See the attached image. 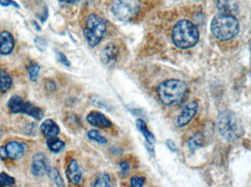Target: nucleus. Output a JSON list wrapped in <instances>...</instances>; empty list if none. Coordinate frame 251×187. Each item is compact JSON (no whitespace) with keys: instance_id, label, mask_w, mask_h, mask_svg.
<instances>
[{"instance_id":"obj_1","label":"nucleus","mask_w":251,"mask_h":187,"mask_svg":"<svg viewBox=\"0 0 251 187\" xmlns=\"http://www.w3.org/2000/svg\"><path fill=\"white\" fill-rule=\"evenodd\" d=\"M188 87L182 81L170 79L162 82L158 86L157 93L159 100L165 105H176L181 104L187 97Z\"/></svg>"},{"instance_id":"obj_2","label":"nucleus","mask_w":251,"mask_h":187,"mask_svg":"<svg viewBox=\"0 0 251 187\" xmlns=\"http://www.w3.org/2000/svg\"><path fill=\"white\" fill-rule=\"evenodd\" d=\"M211 32L216 39L222 41H230L235 38L240 32L238 20L231 14L221 13L212 19Z\"/></svg>"},{"instance_id":"obj_3","label":"nucleus","mask_w":251,"mask_h":187,"mask_svg":"<svg viewBox=\"0 0 251 187\" xmlns=\"http://www.w3.org/2000/svg\"><path fill=\"white\" fill-rule=\"evenodd\" d=\"M199 34L197 26L188 20H181L174 26L172 40L174 45L181 49L195 46L199 42Z\"/></svg>"},{"instance_id":"obj_4","label":"nucleus","mask_w":251,"mask_h":187,"mask_svg":"<svg viewBox=\"0 0 251 187\" xmlns=\"http://www.w3.org/2000/svg\"><path fill=\"white\" fill-rule=\"evenodd\" d=\"M220 133L228 141H235L244 133V127L240 118L234 112L224 110L218 119Z\"/></svg>"},{"instance_id":"obj_5","label":"nucleus","mask_w":251,"mask_h":187,"mask_svg":"<svg viewBox=\"0 0 251 187\" xmlns=\"http://www.w3.org/2000/svg\"><path fill=\"white\" fill-rule=\"evenodd\" d=\"M107 32L105 22L100 16L91 14L88 16L84 29V35L91 47H95L101 42Z\"/></svg>"},{"instance_id":"obj_6","label":"nucleus","mask_w":251,"mask_h":187,"mask_svg":"<svg viewBox=\"0 0 251 187\" xmlns=\"http://www.w3.org/2000/svg\"><path fill=\"white\" fill-rule=\"evenodd\" d=\"M111 10L113 15L122 21H131L137 17L140 10V0H113Z\"/></svg>"},{"instance_id":"obj_7","label":"nucleus","mask_w":251,"mask_h":187,"mask_svg":"<svg viewBox=\"0 0 251 187\" xmlns=\"http://www.w3.org/2000/svg\"><path fill=\"white\" fill-rule=\"evenodd\" d=\"M10 111L13 113H23L36 120H41L44 116L42 110L29 102L25 101L19 96H13L7 103Z\"/></svg>"},{"instance_id":"obj_8","label":"nucleus","mask_w":251,"mask_h":187,"mask_svg":"<svg viewBox=\"0 0 251 187\" xmlns=\"http://www.w3.org/2000/svg\"><path fill=\"white\" fill-rule=\"evenodd\" d=\"M50 167L48 160L44 154H38L32 159V174L37 177L44 176L48 173Z\"/></svg>"},{"instance_id":"obj_9","label":"nucleus","mask_w":251,"mask_h":187,"mask_svg":"<svg viewBox=\"0 0 251 187\" xmlns=\"http://www.w3.org/2000/svg\"><path fill=\"white\" fill-rule=\"evenodd\" d=\"M198 108H199V105H198L197 102L193 101L187 104L177 119V125H178V126L181 127V126L188 125L196 116Z\"/></svg>"},{"instance_id":"obj_10","label":"nucleus","mask_w":251,"mask_h":187,"mask_svg":"<svg viewBox=\"0 0 251 187\" xmlns=\"http://www.w3.org/2000/svg\"><path fill=\"white\" fill-rule=\"evenodd\" d=\"M118 57H119V49L113 44H109L101 51V60L105 65H114L117 61Z\"/></svg>"},{"instance_id":"obj_11","label":"nucleus","mask_w":251,"mask_h":187,"mask_svg":"<svg viewBox=\"0 0 251 187\" xmlns=\"http://www.w3.org/2000/svg\"><path fill=\"white\" fill-rule=\"evenodd\" d=\"M15 41L13 35L8 32H2L0 34V54L9 55L13 51Z\"/></svg>"},{"instance_id":"obj_12","label":"nucleus","mask_w":251,"mask_h":187,"mask_svg":"<svg viewBox=\"0 0 251 187\" xmlns=\"http://www.w3.org/2000/svg\"><path fill=\"white\" fill-rule=\"evenodd\" d=\"M87 120L96 127L109 128L112 125V122L100 112H91L87 116Z\"/></svg>"},{"instance_id":"obj_13","label":"nucleus","mask_w":251,"mask_h":187,"mask_svg":"<svg viewBox=\"0 0 251 187\" xmlns=\"http://www.w3.org/2000/svg\"><path fill=\"white\" fill-rule=\"evenodd\" d=\"M7 157L12 160H18L25 154V147L16 141H10L5 145Z\"/></svg>"},{"instance_id":"obj_14","label":"nucleus","mask_w":251,"mask_h":187,"mask_svg":"<svg viewBox=\"0 0 251 187\" xmlns=\"http://www.w3.org/2000/svg\"><path fill=\"white\" fill-rule=\"evenodd\" d=\"M68 180L73 185H79L82 181V172L75 160H72L66 170Z\"/></svg>"},{"instance_id":"obj_15","label":"nucleus","mask_w":251,"mask_h":187,"mask_svg":"<svg viewBox=\"0 0 251 187\" xmlns=\"http://www.w3.org/2000/svg\"><path fill=\"white\" fill-rule=\"evenodd\" d=\"M41 130L46 138L50 139V138H56L57 136L60 132V127L55 122H53L51 119H47L41 125Z\"/></svg>"},{"instance_id":"obj_16","label":"nucleus","mask_w":251,"mask_h":187,"mask_svg":"<svg viewBox=\"0 0 251 187\" xmlns=\"http://www.w3.org/2000/svg\"><path fill=\"white\" fill-rule=\"evenodd\" d=\"M217 7L223 13L231 14L238 10L239 4L237 0H216Z\"/></svg>"},{"instance_id":"obj_17","label":"nucleus","mask_w":251,"mask_h":187,"mask_svg":"<svg viewBox=\"0 0 251 187\" xmlns=\"http://www.w3.org/2000/svg\"><path fill=\"white\" fill-rule=\"evenodd\" d=\"M13 81L10 75L4 70L0 69V94L7 92L11 87Z\"/></svg>"},{"instance_id":"obj_18","label":"nucleus","mask_w":251,"mask_h":187,"mask_svg":"<svg viewBox=\"0 0 251 187\" xmlns=\"http://www.w3.org/2000/svg\"><path fill=\"white\" fill-rule=\"evenodd\" d=\"M136 125H137V129L140 131L144 135L145 138L147 141L148 144H154L156 139H155L154 135L147 129V126H146V122L142 119H137L136 122Z\"/></svg>"},{"instance_id":"obj_19","label":"nucleus","mask_w":251,"mask_h":187,"mask_svg":"<svg viewBox=\"0 0 251 187\" xmlns=\"http://www.w3.org/2000/svg\"><path fill=\"white\" fill-rule=\"evenodd\" d=\"M49 149L54 153H58L64 148L65 143L57 138H50L47 141Z\"/></svg>"},{"instance_id":"obj_20","label":"nucleus","mask_w":251,"mask_h":187,"mask_svg":"<svg viewBox=\"0 0 251 187\" xmlns=\"http://www.w3.org/2000/svg\"><path fill=\"white\" fill-rule=\"evenodd\" d=\"M203 144V136L201 134L198 133L193 135L190 140H189L188 145L190 151H196L199 147L202 146Z\"/></svg>"},{"instance_id":"obj_21","label":"nucleus","mask_w":251,"mask_h":187,"mask_svg":"<svg viewBox=\"0 0 251 187\" xmlns=\"http://www.w3.org/2000/svg\"><path fill=\"white\" fill-rule=\"evenodd\" d=\"M47 174L50 176V179L56 184L58 187H64L65 185L63 183V179H62L61 176H60V173L58 170L56 168H51L50 167L49 170Z\"/></svg>"},{"instance_id":"obj_22","label":"nucleus","mask_w":251,"mask_h":187,"mask_svg":"<svg viewBox=\"0 0 251 187\" xmlns=\"http://www.w3.org/2000/svg\"><path fill=\"white\" fill-rule=\"evenodd\" d=\"M40 70L41 67L37 63H33L28 67L27 72L29 73V79L32 82H36L39 76Z\"/></svg>"},{"instance_id":"obj_23","label":"nucleus","mask_w":251,"mask_h":187,"mask_svg":"<svg viewBox=\"0 0 251 187\" xmlns=\"http://www.w3.org/2000/svg\"><path fill=\"white\" fill-rule=\"evenodd\" d=\"M110 177L107 173L100 175L96 180L94 187H110Z\"/></svg>"},{"instance_id":"obj_24","label":"nucleus","mask_w":251,"mask_h":187,"mask_svg":"<svg viewBox=\"0 0 251 187\" xmlns=\"http://www.w3.org/2000/svg\"><path fill=\"white\" fill-rule=\"evenodd\" d=\"M88 138L100 144H105L107 142V139L104 136L100 134V132L97 130H91L88 132Z\"/></svg>"},{"instance_id":"obj_25","label":"nucleus","mask_w":251,"mask_h":187,"mask_svg":"<svg viewBox=\"0 0 251 187\" xmlns=\"http://www.w3.org/2000/svg\"><path fill=\"white\" fill-rule=\"evenodd\" d=\"M15 179L5 173H0V187H10L14 185Z\"/></svg>"},{"instance_id":"obj_26","label":"nucleus","mask_w":251,"mask_h":187,"mask_svg":"<svg viewBox=\"0 0 251 187\" xmlns=\"http://www.w3.org/2000/svg\"><path fill=\"white\" fill-rule=\"evenodd\" d=\"M145 181H146V179L143 177H137V176L133 177L131 179V186L135 187H143L144 185Z\"/></svg>"},{"instance_id":"obj_27","label":"nucleus","mask_w":251,"mask_h":187,"mask_svg":"<svg viewBox=\"0 0 251 187\" xmlns=\"http://www.w3.org/2000/svg\"><path fill=\"white\" fill-rule=\"evenodd\" d=\"M0 5L2 7H8L11 5L16 8H19V4L13 0H0Z\"/></svg>"},{"instance_id":"obj_28","label":"nucleus","mask_w":251,"mask_h":187,"mask_svg":"<svg viewBox=\"0 0 251 187\" xmlns=\"http://www.w3.org/2000/svg\"><path fill=\"white\" fill-rule=\"evenodd\" d=\"M57 58H58V60L60 61V62L62 63L63 65L67 66V67H69V66H70V62L69 61L67 57H66L64 54L60 52L57 53Z\"/></svg>"},{"instance_id":"obj_29","label":"nucleus","mask_w":251,"mask_h":187,"mask_svg":"<svg viewBox=\"0 0 251 187\" xmlns=\"http://www.w3.org/2000/svg\"><path fill=\"white\" fill-rule=\"evenodd\" d=\"M119 166H120L121 170H122V173L123 174H128L130 170L129 165L128 163H126V162H122L120 163Z\"/></svg>"},{"instance_id":"obj_30","label":"nucleus","mask_w":251,"mask_h":187,"mask_svg":"<svg viewBox=\"0 0 251 187\" xmlns=\"http://www.w3.org/2000/svg\"><path fill=\"white\" fill-rule=\"evenodd\" d=\"M35 44H36V46L38 47L40 50H41V51H44L46 48V46H47L44 41H43L41 38H37L35 41Z\"/></svg>"},{"instance_id":"obj_31","label":"nucleus","mask_w":251,"mask_h":187,"mask_svg":"<svg viewBox=\"0 0 251 187\" xmlns=\"http://www.w3.org/2000/svg\"><path fill=\"white\" fill-rule=\"evenodd\" d=\"M166 144L167 145H168V148H169V149L171 150V151H174V152L176 151V145L175 143H174V141H172V140H167Z\"/></svg>"},{"instance_id":"obj_32","label":"nucleus","mask_w":251,"mask_h":187,"mask_svg":"<svg viewBox=\"0 0 251 187\" xmlns=\"http://www.w3.org/2000/svg\"><path fill=\"white\" fill-rule=\"evenodd\" d=\"M0 159L2 160H6L8 159L7 151H6L5 149V146L0 147Z\"/></svg>"},{"instance_id":"obj_33","label":"nucleus","mask_w":251,"mask_h":187,"mask_svg":"<svg viewBox=\"0 0 251 187\" xmlns=\"http://www.w3.org/2000/svg\"><path fill=\"white\" fill-rule=\"evenodd\" d=\"M78 1H79V0H60L61 2L67 3V4H74V3Z\"/></svg>"},{"instance_id":"obj_34","label":"nucleus","mask_w":251,"mask_h":187,"mask_svg":"<svg viewBox=\"0 0 251 187\" xmlns=\"http://www.w3.org/2000/svg\"><path fill=\"white\" fill-rule=\"evenodd\" d=\"M249 45H250L251 59V39L250 43H249Z\"/></svg>"}]
</instances>
